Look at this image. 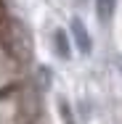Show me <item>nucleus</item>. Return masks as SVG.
Here are the masks:
<instances>
[{
	"label": "nucleus",
	"mask_w": 122,
	"mask_h": 124,
	"mask_svg": "<svg viewBox=\"0 0 122 124\" xmlns=\"http://www.w3.org/2000/svg\"><path fill=\"white\" fill-rule=\"evenodd\" d=\"M72 34L77 40V48L82 53H90V37H88V32H85V26H82L80 19H72Z\"/></svg>",
	"instance_id": "1"
},
{
	"label": "nucleus",
	"mask_w": 122,
	"mask_h": 124,
	"mask_svg": "<svg viewBox=\"0 0 122 124\" xmlns=\"http://www.w3.org/2000/svg\"><path fill=\"white\" fill-rule=\"evenodd\" d=\"M56 50L61 58H69V45H66V34L64 32H56Z\"/></svg>",
	"instance_id": "2"
},
{
	"label": "nucleus",
	"mask_w": 122,
	"mask_h": 124,
	"mask_svg": "<svg viewBox=\"0 0 122 124\" xmlns=\"http://www.w3.org/2000/svg\"><path fill=\"white\" fill-rule=\"evenodd\" d=\"M112 13H114V0H98V16L106 21Z\"/></svg>",
	"instance_id": "3"
},
{
	"label": "nucleus",
	"mask_w": 122,
	"mask_h": 124,
	"mask_svg": "<svg viewBox=\"0 0 122 124\" xmlns=\"http://www.w3.org/2000/svg\"><path fill=\"white\" fill-rule=\"evenodd\" d=\"M3 19H5V11H3V0H0V26H3Z\"/></svg>",
	"instance_id": "4"
}]
</instances>
